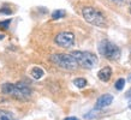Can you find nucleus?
I'll return each mask as SVG.
<instances>
[{
    "label": "nucleus",
    "instance_id": "f257e3e1",
    "mask_svg": "<svg viewBox=\"0 0 131 120\" xmlns=\"http://www.w3.org/2000/svg\"><path fill=\"white\" fill-rule=\"evenodd\" d=\"M1 91L4 92L5 95L11 96L16 100H28L30 95H31V90L27 84L22 83H4L1 85Z\"/></svg>",
    "mask_w": 131,
    "mask_h": 120
},
{
    "label": "nucleus",
    "instance_id": "f03ea898",
    "mask_svg": "<svg viewBox=\"0 0 131 120\" xmlns=\"http://www.w3.org/2000/svg\"><path fill=\"white\" fill-rule=\"evenodd\" d=\"M71 55L75 58L78 66L87 70H91L97 65V56L90 52H82V51H75L71 53Z\"/></svg>",
    "mask_w": 131,
    "mask_h": 120
},
{
    "label": "nucleus",
    "instance_id": "7ed1b4c3",
    "mask_svg": "<svg viewBox=\"0 0 131 120\" xmlns=\"http://www.w3.org/2000/svg\"><path fill=\"white\" fill-rule=\"evenodd\" d=\"M82 15L88 23L93 24L95 27H101V28L106 27V18L99 10L91 6H85L82 8Z\"/></svg>",
    "mask_w": 131,
    "mask_h": 120
},
{
    "label": "nucleus",
    "instance_id": "20e7f679",
    "mask_svg": "<svg viewBox=\"0 0 131 120\" xmlns=\"http://www.w3.org/2000/svg\"><path fill=\"white\" fill-rule=\"evenodd\" d=\"M51 61L54 63V64L60 68H64V70H69V71H72V70H76L78 67V64L75 60V58L71 55V54H65V53H58V54H53L51 56Z\"/></svg>",
    "mask_w": 131,
    "mask_h": 120
},
{
    "label": "nucleus",
    "instance_id": "39448f33",
    "mask_svg": "<svg viewBox=\"0 0 131 120\" xmlns=\"http://www.w3.org/2000/svg\"><path fill=\"white\" fill-rule=\"evenodd\" d=\"M99 53L100 55L110 60H115L120 56L119 47L108 40H102L99 43Z\"/></svg>",
    "mask_w": 131,
    "mask_h": 120
},
{
    "label": "nucleus",
    "instance_id": "423d86ee",
    "mask_svg": "<svg viewBox=\"0 0 131 120\" xmlns=\"http://www.w3.org/2000/svg\"><path fill=\"white\" fill-rule=\"evenodd\" d=\"M54 42H56L59 47L70 48L75 43V35L70 31H61L56 36Z\"/></svg>",
    "mask_w": 131,
    "mask_h": 120
},
{
    "label": "nucleus",
    "instance_id": "0eeeda50",
    "mask_svg": "<svg viewBox=\"0 0 131 120\" xmlns=\"http://www.w3.org/2000/svg\"><path fill=\"white\" fill-rule=\"evenodd\" d=\"M113 102V96L111 94H105V95H101L96 101V109H102L105 107H108L110 104Z\"/></svg>",
    "mask_w": 131,
    "mask_h": 120
},
{
    "label": "nucleus",
    "instance_id": "6e6552de",
    "mask_svg": "<svg viewBox=\"0 0 131 120\" xmlns=\"http://www.w3.org/2000/svg\"><path fill=\"white\" fill-rule=\"evenodd\" d=\"M97 77H99V79L102 80V82H108L112 77V68L108 67V66L101 68V70L97 72Z\"/></svg>",
    "mask_w": 131,
    "mask_h": 120
},
{
    "label": "nucleus",
    "instance_id": "1a4fd4ad",
    "mask_svg": "<svg viewBox=\"0 0 131 120\" xmlns=\"http://www.w3.org/2000/svg\"><path fill=\"white\" fill-rule=\"evenodd\" d=\"M45 75L43 70L41 67H39V66H35V67L31 68V76L32 78H35V79H40V78H42Z\"/></svg>",
    "mask_w": 131,
    "mask_h": 120
},
{
    "label": "nucleus",
    "instance_id": "9d476101",
    "mask_svg": "<svg viewBox=\"0 0 131 120\" xmlns=\"http://www.w3.org/2000/svg\"><path fill=\"white\" fill-rule=\"evenodd\" d=\"M0 120H16V118L7 111L0 109Z\"/></svg>",
    "mask_w": 131,
    "mask_h": 120
},
{
    "label": "nucleus",
    "instance_id": "9b49d317",
    "mask_svg": "<svg viewBox=\"0 0 131 120\" xmlns=\"http://www.w3.org/2000/svg\"><path fill=\"white\" fill-rule=\"evenodd\" d=\"M73 84H75L77 88H84L88 83H87V79H85V78L78 77V78H76V79L73 80Z\"/></svg>",
    "mask_w": 131,
    "mask_h": 120
},
{
    "label": "nucleus",
    "instance_id": "f8f14e48",
    "mask_svg": "<svg viewBox=\"0 0 131 120\" xmlns=\"http://www.w3.org/2000/svg\"><path fill=\"white\" fill-rule=\"evenodd\" d=\"M65 16V11L64 10H56L52 13V19H60Z\"/></svg>",
    "mask_w": 131,
    "mask_h": 120
},
{
    "label": "nucleus",
    "instance_id": "ddd939ff",
    "mask_svg": "<svg viewBox=\"0 0 131 120\" xmlns=\"http://www.w3.org/2000/svg\"><path fill=\"white\" fill-rule=\"evenodd\" d=\"M115 89H117V90H123L124 89V87H125V79H124V78H119V79L117 80V82H115Z\"/></svg>",
    "mask_w": 131,
    "mask_h": 120
},
{
    "label": "nucleus",
    "instance_id": "4468645a",
    "mask_svg": "<svg viewBox=\"0 0 131 120\" xmlns=\"http://www.w3.org/2000/svg\"><path fill=\"white\" fill-rule=\"evenodd\" d=\"M10 23H11V19H6L4 22H0V29H7Z\"/></svg>",
    "mask_w": 131,
    "mask_h": 120
},
{
    "label": "nucleus",
    "instance_id": "2eb2a0df",
    "mask_svg": "<svg viewBox=\"0 0 131 120\" xmlns=\"http://www.w3.org/2000/svg\"><path fill=\"white\" fill-rule=\"evenodd\" d=\"M95 115H96V113L93 111V112H90L89 114H85V115H84V118H85V119H91V118H94Z\"/></svg>",
    "mask_w": 131,
    "mask_h": 120
},
{
    "label": "nucleus",
    "instance_id": "dca6fc26",
    "mask_svg": "<svg viewBox=\"0 0 131 120\" xmlns=\"http://www.w3.org/2000/svg\"><path fill=\"white\" fill-rule=\"evenodd\" d=\"M11 10H6V8H0V13H7V15H10L11 13Z\"/></svg>",
    "mask_w": 131,
    "mask_h": 120
},
{
    "label": "nucleus",
    "instance_id": "f3484780",
    "mask_svg": "<svg viewBox=\"0 0 131 120\" xmlns=\"http://www.w3.org/2000/svg\"><path fill=\"white\" fill-rule=\"evenodd\" d=\"M64 120H78L76 116H69V118H65Z\"/></svg>",
    "mask_w": 131,
    "mask_h": 120
},
{
    "label": "nucleus",
    "instance_id": "a211bd4d",
    "mask_svg": "<svg viewBox=\"0 0 131 120\" xmlns=\"http://www.w3.org/2000/svg\"><path fill=\"white\" fill-rule=\"evenodd\" d=\"M112 3H115V4H120V3H123V0H110Z\"/></svg>",
    "mask_w": 131,
    "mask_h": 120
},
{
    "label": "nucleus",
    "instance_id": "6ab92c4d",
    "mask_svg": "<svg viewBox=\"0 0 131 120\" xmlns=\"http://www.w3.org/2000/svg\"><path fill=\"white\" fill-rule=\"evenodd\" d=\"M127 106H129V108H130V109H131V99H130V100H129V103H127Z\"/></svg>",
    "mask_w": 131,
    "mask_h": 120
},
{
    "label": "nucleus",
    "instance_id": "aec40b11",
    "mask_svg": "<svg viewBox=\"0 0 131 120\" xmlns=\"http://www.w3.org/2000/svg\"><path fill=\"white\" fill-rule=\"evenodd\" d=\"M0 39H4V35H0Z\"/></svg>",
    "mask_w": 131,
    "mask_h": 120
},
{
    "label": "nucleus",
    "instance_id": "412c9836",
    "mask_svg": "<svg viewBox=\"0 0 131 120\" xmlns=\"http://www.w3.org/2000/svg\"><path fill=\"white\" fill-rule=\"evenodd\" d=\"M130 13H131V5H130Z\"/></svg>",
    "mask_w": 131,
    "mask_h": 120
}]
</instances>
